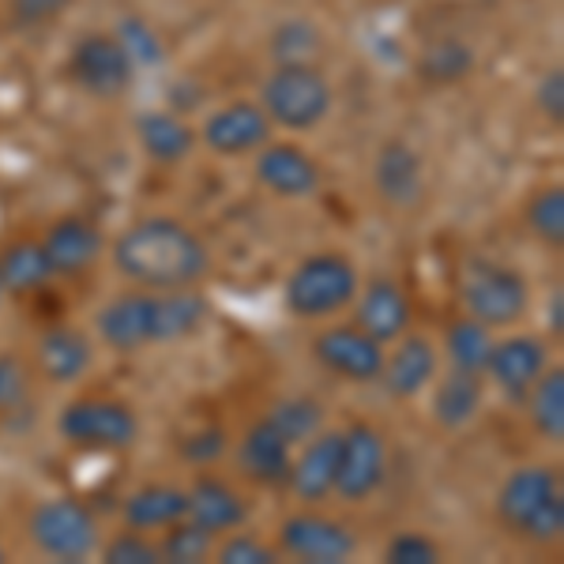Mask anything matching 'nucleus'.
<instances>
[{
	"mask_svg": "<svg viewBox=\"0 0 564 564\" xmlns=\"http://www.w3.org/2000/svg\"><path fill=\"white\" fill-rule=\"evenodd\" d=\"M358 286L361 275L347 252H308L286 275L282 305L297 321H327V316H339L343 308H350Z\"/></svg>",
	"mask_w": 564,
	"mask_h": 564,
	"instance_id": "20e7f679",
	"label": "nucleus"
},
{
	"mask_svg": "<svg viewBox=\"0 0 564 564\" xmlns=\"http://www.w3.org/2000/svg\"><path fill=\"white\" fill-rule=\"evenodd\" d=\"M388 478V441L377 425L354 422L343 430L339 470H335V494L347 505H366L372 494H380Z\"/></svg>",
	"mask_w": 564,
	"mask_h": 564,
	"instance_id": "9d476101",
	"label": "nucleus"
},
{
	"mask_svg": "<svg viewBox=\"0 0 564 564\" xmlns=\"http://www.w3.org/2000/svg\"><path fill=\"white\" fill-rule=\"evenodd\" d=\"M4 297H8V294H4V282H0V302H4Z\"/></svg>",
	"mask_w": 564,
	"mask_h": 564,
	"instance_id": "a18cd8bd",
	"label": "nucleus"
},
{
	"mask_svg": "<svg viewBox=\"0 0 564 564\" xmlns=\"http://www.w3.org/2000/svg\"><path fill=\"white\" fill-rule=\"evenodd\" d=\"M42 249L57 275L76 279V275H87V271L102 260L106 238L87 215H61L45 226Z\"/></svg>",
	"mask_w": 564,
	"mask_h": 564,
	"instance_id": "aec40b11",
	"label": "nucleus"
},
{
	"mask_svg": "<svg viewBox=\"0 0 564 564\" xmlns=\"http://www.w3.org/2000/svg\"><path fill=\"white\" fill-rule=\"evenodd\" d=\"M26 539L42 557L87 561L90 553H98V520L84 500L50 497L26 516Z\"/></svg>",
	"mask_w": 564,
	"mask_h": 564,
	"instance_id": "6e6552de",
	"label": "nucleus"
},
{
	"mask_svg": "<svg viewBox=\"0 0 564 564\" xmlns=\"http://www.w3.org/2000/svg\"><path fill=\"white\" fill-rule=\"evenodd\" d=\"M8 561V550H4V542H0V564H4Z\"/></svg>",
	"mask_w": 564,
	"mask_h": 564,
	"instance_id": "c03bdc74",
	"label": "nucleus"
},
{
	"mask_svg": "<svg viewBox=\"0 0 564 564\" xmlns=\"http://www.w3.org/2000/svg\"><path fill=\"white\" fill-rule=\"evenodd\" d=\"M279 553L308 564H343L358 553V534L343 520L302 508L279 523Z\"/></svg>",
	"mask_w": 564,
	"mask_h": 564,
	"instance_id": "f8f14e48",
	"label": "nucleus"
},
{
	"mask_svg": "<svg viewBox=\"0 0 564 564\" xmlns=\"http://www.w3.org/2000/svg\"><path fill=\"white\" fill-rule=\"evenodd\" d=\"M207 297L196 286L185 290H124L98 308V339L113 354H140L162 343H181L204 327Z\"/></svg>",
	"mask_w": 564,
	"mask_h": 564,
	"instance_id": "f03ea898",
	"label": "nucleus"
},
{
	"mask_svg": "<svg viewBox=\"0 0 564 564\" xmlns=\"http://www.w3.org/2000/svg\"><path fill=\"white\" fill-rule=\"evenodd\" d=\"M72 0H8L15 26H45L68 12Z\"/></svg>",
	"mask_w": 564,
	"mask_h": 564,
	"instance_id": "a19ab883",
	"label": "nucleus"
},
{
	"mask_svg": "<svg viewBox=\"0 0 564 564\" xmlns=\"http://www.w3.org/2000/svg\"><path fill=\"white\" fill-rule=\"evenodd\" d=\"M489 350H494V327H486L481 321H475V316H459V321H452L448 332H444V358H448V369L481 372V377H486Z\"/></svg>",
	"mask_w": 564,
	"mask_h": 564,
	"instance_id": "c85d7f7f",
	"label": "nucleus"
},
{
	"mask_svg": "<svg viewBox=\"0 0 564 564\" xmlns=\"http://www.w3.org/2000/svg\"><path fill=\"white\" fill-rule=\"evenodd\" d=\"M470 68H475V50L459 39H436L425 45L422 57H417V76L430 87L459 84V79L470 76Z\"/></svg>",
	"mask_w": 564,
	"mask_h": 564,
	"instance_id": "c756f323",
	"label": "nucleus"
},
{
	"mask_svg": "<svg viewBox=\"0 0 564 564\" xmlns=\"http://www.w3.org/2000/svg\"><path fill=\"white\" fill-rule=\"evenodd\" d=\"M226 452H230V433H226L218 422L199 425V430H193L177 444V456L196 470H212Z\"/></svg>",
	"mask_w": 564,
	"mask_h": 564,
	"instance_id": "f704fd0d",
	"label": "nucleus"
},
{
	"mask_svg": "<svg viewBox=\"0 0 564 564\" xmlns=\"http://www.w3.org/2000/svg\"><path fill=\"white\" fill-rule=\"evenodd\" d=\"M268 417L294 448H302L308 436H316L324 430V403H316L313 395H286L271 406Z\"/></svg>",
	"mask_w": 564,
	"mask_h": 564,
	"instance_id": "2f4dec72",
	"label": "nucleus"
},
{
	"mask_svg": "<svg viewBox=\"0 0 564 564\" xmlns=\"http://www.w3.org/2000/svg\"><path fill=\"white\" fill-rule=\"evenodd\" d=\"M388 564H436L441 561V545L422 531H399L384 545Z\"/></svg>",
	"mask_w": 564,
	"mask_h": 564,
	"instance_id": "58836bf2",
	"label": "nucleus"
},
{
	"mask_svg": "<svg viewBox=\"0 0 564 564\" xmlns=\"http://www.w3.org/2000/svg\"><path fill=\"white\" fill-rule=\"evenodd\" d=\"M252 174H257L260 188H268L279 199H308L321 193L324 185V170L305 148L286 140H268L257 151L252 162Z\"/></svg>",
	"mask_w": 564,
	"mask_h": 564,
	"instance_id": "ddd939ff",
	"label": "nucleus"
},
{
	"mask_svg": "<svg viewBox=\"0 0 564 564\" xmlns=\"http://www.w3.org/2000/svg\"><path fill=\"white\" fill-rule=\"evenodd\" d=\"M324 50V39H321V26L313 20H282L275 31H271V42H268V53L275 65H313Z\"/></svg>",
	"mask_w": 564,
	"mask_h": 564,
	"instance_id": "7c9ffc66",
	"label": "nucleus"
},
{
	"mask_svg": "<svg viewBox=\"0 0 564 564\" xmlns=\"http://www.w3.org/2000/svg\"><path fill=\"white\" fill-rule=\"evenodd\" d=\"M57 279L39 238H20L0 249V282L8 297H34Z\"/></svg>",
	"mask_w": 564,
	"mask_h": 564,
	"instance_id": "a878e982",
	"label": "nucleus"
},
{
	"mask_svg": "<svg viewBox=\"0 0 564 564\" xmlns=\"http://www.w3.org/2000/svg\"><path fill=\"white\" fill-rule=\"evenodd\" d=\"M102 561L106 564H162L159 539H151L148 531H117L113 539L102 545Z\"/></svg>",
	"mask_w": 564,
	"mask_h": 564,
	"instance_id": "c9c22d12",
	"label": "nucleus"
},
{
	"mask_svg": "<svg viewBox=\"0 0 564 564\" xmlns=\"http://www.w3.org/2000/svg\"><path fill=\"white\" fill-rule=\"evenodd\" d=\"M188 520L207 527L218 539V534L241 531L249 523V500L226 478L212 475V470H199L193 486H188Z\"/></svg>",
	"mask_w": 564,
	"mask_h": 564,
	"instance_id": "5701e85b",
	"label": "nucleus"
},
{
	"mask_svg": "<svg viewBox=\"0 0 564 564\" xmlns=\"http://www.w3.org/2000/svg\"><path fill=\"white\" fill-rule=\"evenodd\" d=\"M534 102H539L545 121H553V124H561V121H564V72H561V68L545 72V76L539 79V90H534Z\"/></svg>",
	"mask_w": 564,
	"mask_h": 564,
	"instance_id": "79ce46f5",
	"label": "nucleus"
},
{
	"mask_svg": "<svg viewBox=\"0 0 564 564\" xmlns=\"http://www.w3.org/2000/svg\"><path fill=\"white\" fill-rule=\"evenodd\" d=\"M463 305L467 316H475L494 332H508L531 308V282L520 268H508L497 260H470L463 271Z\"/></svg>",
	"mask_w": 564,
	"mask_h": 564,
	"instance_id": "0eeeda50",
	"label": "nucleus"
},
{
	"mask_svg": "<svg viewBox=\"0 0 564 564\" xmlns=\"http://www.w3.org/2000/svg\"><path fill=\"white\" fill-rule=\"evenodd\" d=\"M271 129L275 124L268 121L260 102H230L207 117L199 140L223 159H241V154H257L271 140Z\"/></svg>",
	"mask_w": 564,
	"mask_h": 564,
	"instance_id": "6ab92c4d",
	"label": "nucleus"
},
{
	"mask_svg": "<svg viewBox=\"0 0 564 564\" xmlns=\"http://www.w3.org/2000/svg\"><path fill=\"white\" fill-rule=\"evenodd\" d=\"M135 140H140L143 154L159 166H177L185 162L196 148V132L188 121H181L177 113L166 109H151L135 121Z\"/></svg>",
	"mask_w": 564,
	"mask_h": 564,
	"instance_id": "bb28decb",
	"label": "nucleus"
},
{
	"mask_svg": "<svg viewBox=\"0 0 564 564\" xmlns=\"http://www.w3.org/2000/svg\"><path fill=\"white\" fill-rule=\"evenodd\" d=\"M117 42L129 50V57H132L135 68H140V65H162V57H166V50H162V39L140 20V15H124L121 26H117Z\"/></svg>",
	"mask_w": 564,
	"mask_h": 564,
	"instance_id": "e433bc0d",
	"label": "nucleus"
},
{
	"mask_svg": "<svg viewBox=\"0 0 564 564\" xmlns=\"http://www.w3.org/2000/svg\"><path fill=\"white\" fill-rule=\"evenodd\" d=\"M68 79L72 87H79L90 98H102V102H113V98L129 95L132 79H135V65L129 57L117 34H84L68 53Z\"/></svg>",
	"mask_w": 564,
	"mask_h": 564,
	"instance_id": "1a4fd4ad",
	"label": "nucleus"
},
{
	"mask_svg": "<svg viewBox=\"0 0 564 564\" xmlns=\"http://www.w3.org/2000/svg\"><path fill=\"white\" fill-rule=\"evenodd\" d=\"M527 417H531L534 433L550 444L564 441V369L550 366L539 380L531 384V391L523 395Z\"/></svg>",
	"mask_w": 564,
	"mask_h": 564,
	"instance_id": "cd10ccee",
	"label": "nucleus"
},
{
	"mask_svg": "<svg viewBox=\"0 0 564 564\" xmlns=\"http://www.w3.org/2000/svg\"><path fill=\"white\" fill-rule=\"evenodd\" d=\"M430 388H433L430 417L444 433L467 430V425L481 414V403H486V377H481V372L448 369L444 377L436 372V380Z\"/></svg>",
	"mask_w": 564,
	"mask_h": 564,
	"instance_id": "b1692460",
	"label": "nucleus"
},
{
	"mask_svg": "<svg viewBox=\"0 0 564 564\" xmlns=\"http://www.w3.org/2000/svg\"><path fill=\"white\" fill-rule=\"evenodd\" d=\"M117 275L140 290L199 286L212 271V249L174 215H148L124 226L109 245Z\"/></svg>",
	"mask_w": 564,
	"mask_h": 564,
	"instance_id": "f257e3e1",
	"label": "nucleus"
},
{
	"mask_svg": "<svg viewBox=\"0 0 564 564\" xmlns=\"http://www.w3.org/2000/svg\"><path fill=\"white\" fill-rule=\"evenodd\" d=\"M57 436L68 448L90 452V456H113V452H129L140 441V417L124 399L79 395L61 406Z\"/></svg>",
	"mask_w": 564,
	"mask_h": 564,
	"instance_id": "39448f33",
	"label": "nucleus"
},
{
	"mask_svg": "<svg viewBox=\"0 0 564 564\" xmlns=\"http://www.w3.org/2000/svg\"><path fill=\"white\" fill-rule=\"evenodd\" d=\"M441 372V350L430 335H411L406 332L403 339H395V347L384 354V369H380V380L384 391L399 403L406 399H417L430 391V384Z\"/></svg>",
	"mask_w": 564,
	"mask_h": 564,
	"instance_id": "f3484780",
	"label": "nucleus"
},
{
	"mask_svg": "<svg viewBox=\"0 0 564 564\" xmlns=\"http://www.w3.org/2000/svg\"><path fill=\"white\" fill-rule=\"evenodd\" d=\"M215 534L207 527H199L196 520L181 516L177 523H170L159 539V550H162V561L166 564H199L215 553Z\"/></svg>",
	"mask_w": 564,
	"mask_h": 564,
	"instance_id": "473e14b6",
	"label": "nucleus"
},
{
	"mask_svg": "<svg viewBox=\"0 0 564 564\" xmlns=\"http://www.w3.org/2000/svg\"><path fill=\"white\" fill-rule=\"evenodd\" d=\"M215 561L223 564H275L279 561V545H268L257 534L230 531L223 542H215Z\"/></svg>",
	"mask_w": 564,
	"mask_h": 564,
	"instance_id": "4c0bfd02",
	"label": "nucleus"
},
{
	"mask_svg": "<svg viewBox=\"0 0 564 564\" xmlns=\"http://www.w3.org/2000/svg\"><path fill=\"white\" fill-rule=\"evenodd\" d=\"M294 452H297L294 444H290L286 436L275 430V422L263 414L241 433L238 448H234V459H238V470L249 481H257L263 489H279V486H286V478H290Z\"/></svg>",
	"mask_w": 564,
	"mask_h": 564,
	"instance_id": "a211bd4d",
	"label": "nucleus"
},
{
	"mask_svg": "<svg viewBox=\"0 0 564 564\" xmlns=\"http://www.w3.org/2000/svg\"><path fill=\"white\" fill-rule=\"evenodd\" d=\"M372 188L395 212H411L425 199V159L414 143L384 140L372 154Z\"/></svg>",
	"mask_w": 564,
	"mask_h": 564,
	"instance_id": "dca6fc26",
	"label": "nucleus"
},
{
	"mask_svg": "<svg viewBox=\"0 0 564 564\" xmlns=\"http://www.w3.org/2000/svg\"><path fill=\"white\" fill-rule=\"evenodd\" d=\"M339 452H343V430H321L302 444V452H294V467H290L286 486L305 508L324 505L335 494Z\"/></svg>",
	"mask_w": 564,
	"mask_h": 564,
	"instance_id": "412c9836",
	"label": "nucleus"
},
{
	"mask_svg": "<svg viewBox=\"0 0 564 564\" xmlns=\"http://www.w3.org/2000/svg\"><path fill=\"white\" fill-rule=\"evenodd\" d=\"M388 347L380 339H372L369 332H361L358 324H327L316 332L313 339V358L316 366L332 377L347 380V384H377L380 369H384Z\"/></svg>",
	"mask_w": 564,
	"mask_h": 564,
	"instance_id": "9b49d317",
	"label": "nucleus"
},
{
	"mask_svg": "<svg viewBox=\"0 0 564 564\" xmlns=\"http://www.w3.org/2000/svg\"><path fill=\"white\" fill-rule=\"evenodd\" d=\"M527 230L534 234L542 245L561 249L564 245V188L561 185H545L531 199H527Z\"/></svg>",
	"mask_w": 564,
	"mask_h": 564,
	"instance_id": "72a5a7b5",
	"label": "nucleus"
},
{
	"mask_svg": "<svg viewBox=\"0 0 564 564\" xmlns=\"http://www.w3.org/2000/svg\"><path fill=\"white\" fill-rule=\"evenodd\" d=\"M545 369H550V343L542 335H523V332L494 339V350H489L486 361L489 384L505 399H512V403H523V395Z\"/></svg>",
	"mask_w": 564,
	"mask_h": 564,
	"instance_id": "2eb2a0df",
	"label": "nucleus"
},
{
	"mask_svg": "<svg viewBox=\"0 0 564 564\" xmlns=\"http://www.w3.org/2000/svg\"><path fill=\"white\" fill-rule=\"evenodd\" d=\"M497 523L508 534L534 545L561 542L564 534V489L553 463H523L508 470L494 500Z\"/></svg>",
	"mask_w": 564,
	"mask_h": 564,
	"instance_id": "7ed1b4c3",
	"label": "nucleus"
},
{
	"mask_svg": "<svg viewBox=\"0 0 564 564\" xmlns=\"http://www.w3.org/2000/svg\"><path fill=\"white\" fill-rule=\"evenodd\" d=\"M26 391H31V372H26L20 354H0V414L23 406Z\"/></svg>",
	"mask_w": 564,
	"mask_h": 564,
	"instance_id": "ea45409f",
	"label": "nucleus"
},
{
	"mask_svg": "<svg viewBox=\"0 0 564 564\" xmlns=\"http://www.w3.org/2000/svg\"><path fill=\"white\" fill-rule=\"evenodd\" d=\"M34 366H39L42 380L50 384L65 388V384H76L84 380L90 366H95V343L90 335H84L79 327L72 324H53L45 327L34 343Z\"/></svg>",
	"mask_w": 564,
	"mask_h": 564,
	"instance_id": "4be33fe9",
	"label": "nucleus"
},
{
	"mask_svg": "<svg viewBox=\"0 0 564 564\" xmlns=\"http://www.w3.org/2000/svg\"><path fill=\"white\" fill-rule=\"evenodd\" d=\"M271 124L286 132H313L332 113V84L316 65H275L260 90Z\"/></svg>",
	"mask_w": 564,
	"mask_h": 564,
	"instance_id": "423d86ee",
	"label": "nucleus"
},
{
	"mask_svg": "<svg viewBox=\"0 0 564 564\" xmlns=\"http://www.w3.org/2000/svg\"><path fill=\"white\" fill-rule=\"evenodd\" d=\"M181 516H188V489L166 486V481H148V486L132 489L121 505V520L132 531H166L170 523H177Z\"/></svg>",
	"mask_w": 564,
	"mask_h": 564,
	"instance_id": "393cba45",
	"label": "nucleus"
},
{
	"mask_svg": "<svg viewBox=\"0 0 564 564\" xmlns=\"http://www.w3.org/2000/svg\"><path fill=\"white\" fill-rule=\"evenodd\" d=\"M545 327H550L553 335L564 332V294L561 290H553L550 302H545Z\"/></svg>",
	"mask_w": 564,
	"mask_h": 564,
	"instance_id": "37998d69",
	"label": "nucleus"
},
{
	"mask_svg": "<svg viewBox=\"0 0 564 564\" xmlns=\"http://www.w3.org/2000/svg\"><path fill=\"white\" fill-rule=\"evenodd\" d=\"M350 305H354V324H358L361 332H369L372 339H380L384 347L403 339L414 324L411 294H406L403 282L391 275H377V279L361 282Z\"/></svg>",
	"mask_w": 564,
	"mask_h": 564,
	"instance_id": "4468645a",
	"label": "nucleus"
}]
</instances>
